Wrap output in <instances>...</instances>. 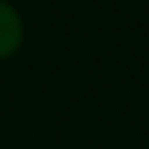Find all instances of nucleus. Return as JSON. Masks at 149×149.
Returning <instances> with one entry per match:
<instances>
[{
    "label": "nucleus",
    "mask_w": 149,
    "mask_h": 149,
    "mask_svg": "<svg viewBox=\"0 0 149 149\" xmlns=\"http://www.w3.org/2000/svg\"><path fill=\"white\" fill-rule=\"evenodd\" d=\"M26 26L14 5L7 0H0V61H7L19 54L23 47Z\"/></svg>",
    "instance_id": "obj_1"
}]
</instances>
